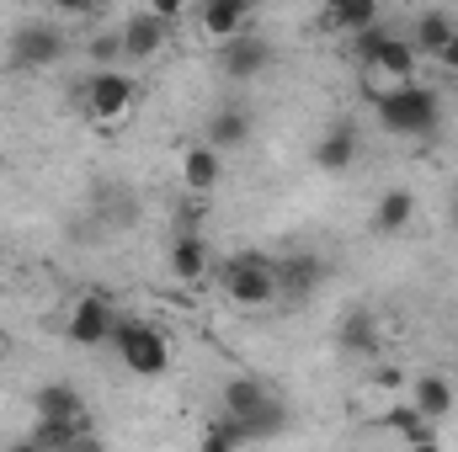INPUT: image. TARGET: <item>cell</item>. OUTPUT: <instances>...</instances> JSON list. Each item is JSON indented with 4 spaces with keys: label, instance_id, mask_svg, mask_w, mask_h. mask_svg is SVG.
<instances>
[{
    "label": "cell",
    "instance_id": "6da1fadb",
    "mask_svg": "<svg viewBox=\"0 0 458 452\" xmlns=\"http://www.w3.org/2000/svg\"><path fill=\"white\" fill-rule=\"evenodd\" d=\"M368 102H373L378 122H384L389 133H400V138H427V133H437V122H443V102H437L432 86L368 91Z\"/></svg>",
    "mask_w": 458,
    "mask_h": 452
},
{
    "label": "cell",
    "instance_id": "7a4b0ae2",
    "mask_svg": "<svg viewBox=\"0 0 458 452\" xmlns=\"http://www.w3.org/2000/svg\"><path fill=\"white\" fill-rule=\"evenodd\" d=\"M219 282H225V298L234 309H272V304H277V255H267V250H240V255L225 261Z\"/></svg>",
    "mask_w": 458,
    "mask_h": 452
},
{
    "label": "cell",
    "instance_id": "3957f363",
    "mask_svg": "<svg viewBox=\"0 0 458 452\" xmlns=\"http://www.w3.org/2000/svg\"><path fill=\"white\" fill-rule=\"evenodd\" d=\"M75 107L91 117L97 128H117L128 122L133 107H139V80L123 75V70H102V75H86L75 86Z\"/></svg>",
    "mask_w": 458,
    "mask_h": 452
},
{
    "label": "cell",
    "instance_id": "277c9868",
    "mask_svg": "<svg viewBox=\"0 0 458 452\" xmlns=\"http://www.w3.org/2000/svg\"><path fill=\"white\" fill-rule=\"evenodd\" d=\"M113 351L123 356V367L139 372V378H160L171 367V340H165V331H155L149 320H117Z\"/></svg>",
    "mask_w": 458,
    "mask_h": 452
},
{
    "label": "cell",
    "instance_id": "5b68a950",
    "mask_svg": "<svg viewBox=\"0 0 458 452\" xmlns=\"http://www.w3.org/2000/svg\"><path fill=\"white\" fill-rule=\"evenodd\" d=\"M64 48H70V38L59 21H21L5 38V64L11 70H48L64 59Z\"/></svg>",
    "mask_w": 458,
    "mask_h": 452
},
{
    "label": "cell",
    "instance_id": "8992f818",
    "mask_svg": "<svg viewBox=\"0 0 458 452\" xmlns=\"http://www.w3.org/2000/svg\"><path fill=\"white\" fill-rule=\"evenodd\" d=\"M117 314L113 309V293H102V288H91L86 298H75V309H70V320H64V340L70 346H113V331H117Z\"/></svg>",
    "mask_w": 458,
    "mask_h": 452
},
{
    "label": "cell",
    "instance_id": "52a82bcc",
    "mask_svg": "<svg viewBox=\"0 0 458 452\" xmlns=\"http://www.w3.org/2000/svg\"><path fill=\"white\" fill-rule=\"evenodd\" d=\"M362 75L368 80H389V86H368V91H394V86H416V54L405 38H384L368 59H362Z\"/></svg>",
    "mask_w": 458,
    "mask_h": 452
},
{
    "label": "cell",
    "instance_id": "ba28073f",
    "mask_svg": "<svg viewBox=\"0 0 458 452\" xmlns=\"http://www.w3.org/2000/svg\"><path fill=\"white\" fill-rule=\"evenodd\" d=\"M326 282V261L320 255H277V304L283 309H299L315 298V288Z\"/></svg>",
    "mask_w": 458,
    "mask_h": 452
},
{
    "label": "cell",
    "instance_id": "9c48e42d",
    "mask_svg": "<svg viewBox=\"0 0 458 452\" xmlns=\"http://www.w3.org/2000/svg\"><path fill=\"white\" fill-rule=\"evenodd\" d=\"M214 64H219V75L234 80V86H245V80H256V75H267L272 70V43L267 38H234L225 48H214Z\"/></svg>",
    "mask_w": 458,
    "mask_h": 452
},
{
    "label": "cell",
    "instance_id": "30bf717a",
    "mask_svg": "<svg viewBox=\"0 0 458 452\" xmlns=\"http://www.w3.org/2000/svg\"><path fill=\"white\" fill-rule=\"evenodd\" d=\"M117 32H123V59H128V64H149V59L171 43V32H176V27H165L155 11H133Z\"/></svg>",
    "mask_w": 458,
    "mask_h": 452
},
{
    "label": "cell",
    "instance_id": "8fae6325",
    "mask_svg": "<svg viewBox=\"0 0 458 452\" xmlns=\"http://www.w3.org/2000/svg\"><path fill=\"white\" fill-rule=\"evenodd\" d=\"M198 32H203L214 48H225L234 38H250V5H245V0H208V5L198 11Z\"/></svg>",
    "mask_w": 458,
    "mask_h": 452
},
{
    "label": "cell",
    "instance_id": "7c38bea8",
    "mask_svg": "<svg viewBox=\"0 0 458 452\" xmlns=\"http://www.w3.org/2000/svg\"><path fill=\"white\" fill-rule=\"evenodd\" d=\"M411 405L421 410L427 426H443L458 410V383L448 372H421V378H411Z\"/></svg>",
    "mask_w": 458,
    "mask_h": 452
},
{
    "label": "cell",
    "instance_id": "4fadbf2b",
    "mask_svg": "<svg viewBox=\"0 0 458 452\" xmlns=\"http://www.w3.org/2000/svg\"><path fill=\"white\" fill-rule=\"evenodd\" d=\"M357 155H362V138H357V122H331L326 133H320V144H315V171H326V176H342L357 165Z\"/></svg>",
    "mask_w": 458,
    "mask_h": 452
},
{
    "label": "cell",
    "instance_id": "5bb4252c",
    "mask_svg": "<svg viewBox=\"0 0 458 452\" xmlns=\"http://www.w3.org/2000/svg\"><path fill=\"white\" fill-rule=\"evenodd\" d=\"M32 415L38 421H64V426H91V410L75 394V383H43L32 394Z\"/></svg>",
    "mask_w": 458,
    "mask_h": 452
},
{
    "label": "cell",
    "instance_id": "9a60e30c",
    "mask_svg": "<svg viewBox=\"0 0 458 452\" xmlns=\"http://www.w3.org/2000/svg\"><path fill=\"white\" fill-rule=\"evenodd\" d=\"M272 394H277V389H272L267 378H256V372H234L225 389H219V415H229V421H250Z\"/></svg>",
    "mask_w": 458,
    "mask_h": 452
},
{
    "label": "cell",
    "instance_id": "2e32d148",
    "mask_svg": "<svg viewBox=\"0 0 458 452\" xmlns=\"http://www.w3.org/2000/svg\"><path fill=\"white\" fill-rule=\"evenodd\" d=\"M203 144L219 149V155L240 149V144H250V113H245L240 102H219V107L208 113V122H203Z\"/></svg>",
    "mask_w": 458,
    "mask_h": 452
},
{
    "label": "cell",
    "instance_id": "e0dca14e",
    "mask_svg": "<svg viewBox=\"0 0 458 452\" xmlns=\"http://www.w3.org/2000/svg\"><path fill=\"white\" fill-rule=\"evenodd\" d=\"M320 32H342V38H357V32H368V27H378L384 21V11L373 5V0H331L320 16Z\"/></svg>",
    "mask_w": 458,
    "mask_h": 452
},
{
    "label": "cell",
    "instance_id": "ac0fdd59",
    "mask_svg": "<svg viewBox=\"0 0 458 452\" xmlns=\"http://www.w3.org/2000/svg\"><path fill=\"white\" fill-rule=\"evenodd\" d=\"M454 38H458V21L448 16V11H421V16L411 21V38H405V43H411V54H416V59H421V54H427V59H437Z\"/></svg>",
    "mask_w": 458,
    "mask_h": 452
},
{
    "label": "cell",
    "instance_id": "d6986e66",
    "mask_svg": "<svg viewBox=\"0 0 458 452\" xmlns=\"http://www.w3.org/2000/svg\"><path fill=\"white\" fill-rule=\"evenodd\" d=\"M336 346H342L346 356H378V320H373V309H346L342 325H336Z\"/></svg>",
    "mask_w": 458,
    "mask_h": 452
},
{
    "label": "cell",
    "instance_id": "ffe728a7",
    "mask_svg": "<svg viewBox=\"0 0 458 452\" xmlns=\"http://www.w3.org/2000/svg\"><path fill=\"white\" fill-rule=\"evenodd\" d=\"M165 261H171V277H176V282H203V277H208V266H214V255H208V239H203V234H176Z\"/></svg>",
    "mask_w": 458,
    "mask_h": 452
},
{
    "label": "cell",
    "instance_id": "44dd1931",
    "mask_svg": "<svg viewBox=\"0 0 458 452\" xmlns=\"http://www.w3.org/2000/svg\"><path fill=\"white\" fill-rule=\"evenodd\" d=\"M219 176H225V155L219 149H208V144H187V155H182V181H187V192H214L219 187Z\"/></svg>",
    "mask_w": 458,
    "mask_h": 452
},
{
    "label": "cell",
    "instance_id": "7402d4cb",
    "mask_svg": "<svg viewBox=\"0 0 458 452\" xmlns=\"http://www.w3.org/2000/svg\"><path fill=\"white\" fill-rule=\"evenodd\" d=\"M416 219V192L411 187H389V192H378V203H373V234H400V229Z\"/></svg>",
    "mask_w": 458,
    "mask_h": 452
},
{
    "label": "cell",
    "instance_id": "603a6c76",
    "mask_svg": "<svg viewBox=\"0 0 458 452\" xmlns=\"http://www.w3.org/2000/svg\"><path fill=\"white\" fill-rule=\"evenodd\" d=\"M384 426H389V431H400V437L411 442V452H437V426H427V421H421V410H416L411 399H405V405H394V410L384 415Z\"/></svg>",
    "mask_w": 458,
    "mask_h": 452
},
{
    "label": "cell",
    "instance_id": "cb8c5ba5",
    "mask_svg": "<svg viewBox=\"0 0 458 452\" xmlns=\"http://www.w3.org/2000/svg\"><path fill=\"white\" fill-rule=\"evenodd\" d=\"M91 426H64V421H32V431H27V442L38 452H70L75 448V437H86Z\"/></svg>",
    "mask_w": 458,
    "mask_h": 452
},
{
    "label": "cell",
    "instance_id": "d4e9b609",
    "mask_svg": "<svg viewBox=\"0 0 458 452\" xmlns=\"http://www.w3.org/2000/svg\"><path fill=\"white\" fill-rule=\"evenodd\" d=\"M240 448H245V426H240V421L214 415V421L203 426V452H240Z\"/></svg>",
    "mask_w": 458,
    "mask_h": 452
},
{
    "label": "cell",
    "instance_id": "484cf974",
    "mask_svg": "<svg viewBox=\"0 0 458 452\" xmlns=\"http://www.w3.org/2000/svg\"><path fill=\"white\" fill-rule=\"evenodd\" d=\"M97 224L107 229V224H133V197L123 192V187H102L97 192Z\"/></svg>",
    "mask_w": 458,
    "mask_h": 452
},
{
    "label": "cell",
    "instance_id": "4316f807",
    "mask_svg": "<svg viewBox=\"0 0 458 452\" xmlns=\"http://www.w3.org/2000/svg\"><path fill=\"white\" fill-rule=\"evenodd\" d=\"M86 59H91V75L117 70V64H123V32H97V38L86 43Z\"/></svg>",
    "mask_w": 458,
    "mask_h": 452
},
{
    "label": "cell",
    "instance_id": "83f0119b",
    "mask_svg": "<svg viewBox=\"0 0 458 452\" xmlns=\"http://www.w3.org/2000/svg\"><path fill=\"white\" fill-rule=\"evenodd\" d=\"M176 234H203V208L198 203H182L176 208Z\"/></svg>",
    "mask_w": 458,
    "mask_h": 452
},
{
    "label": "cell",
    "instance_id": "f1b7e54d",
    "mask_svg": "<svg viewBox=\"0 0 458 452\" xmlns=\"http://www.w3.org/2000/svg\"><path fill=\"white\" fill-rule=\"evenodd\" d=\"M400 383H411V378H405L400 367H378V372H373V389H384V394H394Z\"/></svg>",
    "mask_w": 458,
    "mask_h": 452
},
{
    "label": "cell",
    "instance_id": "f546056e",
    "mask_svg": "<svg viewBox=\"0 0 458 452\" xmlns=\"http://www.w3.org/2000/svg\"><path fill=\"white\" fill-rule=\"evenodd\" d=\"M70 452H107V442H102L97 431H86V437H75V448Z\"/></svg>",
    "mask_w": 458,
    "mask_h": 452
},
{
    "label": "cell",
    "instance_id": "4dcf8cb0",
    "mask_svg": "<svg viewBox=\"0 0 458 452\" xmlns=\"http://www.w3.org/2000/svg\"><path fill=\"white\" fill-rule=\"evenodd\" d=\"M437 64H443V70H454V75H458V38L448 43V48H443V54H437Z\"/></svg>",
    "mask_w": 458,
    "mask_h": 452
},
{
    "label": "cell",
    "instance_id": "1f68e13d",
    "mask_svg": "<svg viewBox=\"0 0 458 452\" xmlns=\"http://www.w3.org/2000/svg\"><path fill=\"white\" fill-rule=\"evenodd\" d=\"M5 452H38V448H32V442L21 437V442H11V448H5Z\"/></svg>",
    "mask_w": 458,
    "mask_h": 452
},
{
    "label": "cell",
    "instance_id": "d6a6232c",
    "mask_svg": "<svg viewBox=\"0 0 458 452\" xmlns=\"http://www.w3.org/2000/svg\"><path fill=\"white\" fill-rule=\"evenodd\" d=\"M448 224L458 229V192H454V203H448Z\"/></svg>",
    "mask_w": 458,
    "mask_h": 452
},
{
    "label": "cell",
    "instance_id": "836d02e7",
    "mask_svg": "<svg viewBox=\"0 0 458 452\" xmlns=\"http://www.w3.org/2000/svg\"><path fill=\"white\" fill-rule=\"evenodd\" d=\"M5 351H11V336H5V325H0V356H5Z\"/></svg>",
    "mask_w": 458,
    "mask_h": 452
},
{
    "label": "cell",
    "instance_id": "e575fe53",
    "mask_svg": "<svg viewBox=\"0 0 458 452\" xmlns=\"http://www.w3.org/2000/svg\"><path fill=\"white\" fill-rule=\"evenodd\" d=\"M454 415H458V410H454Z\"/></svg>",
    "mask_w": 458,
    "mask_h": 452
}]
</instances>
